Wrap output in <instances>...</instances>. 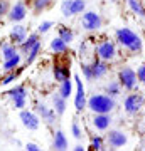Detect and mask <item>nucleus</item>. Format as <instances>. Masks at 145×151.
I'll return each instance as SVG.
<instances>
[{"label":"nucleus","mask_w":145,"mask_h":151,"mask_svg":"<svg viewBox=\"0 0 145 151\" xmlns=\"http://www.w3.org/2000/svg\"><path fill=\"white\" fill-rule=\"evenodd\" d=\"M115 99L108 94H95L88 99V106L86 108L93 111L95 114H100V113H111L115 109Z\"/></svg>","instance_id":"nucleus-1"},{"label":"nucleus","mask_w":145,"mask_h":151,"mask_svg":"<svg viewBox=\"0 0 145 151\" xmlns=\"http://www.w3.org/2000/svg\"><path fill=\"white\" fill-rule=\"evenodd\" d=\"M117 40L120 45H123L125 49H128L130 52H140L142 50V39L127 27H122L117 30Z\"/></svg>","instance_id":"nucleus-2"},{"label":"nucleus","mask_w":145,"mask_h":151,"mask_svg":"<svg viewBox=\"0 0 145 151\" xmlns=\"http://www.w3.org/2000/svg\"><path fill=\"white\" fill-rule=\"evenodd\" d=\"M137 72H135L132 67H123V69H120L118 72V82L122 84V87L125 89H128V91H133L135 87H137Z\"/></svg>","instance_id":"nucleus-3"},{"label":"nucleus","mask_w":145,"mask_h":151,"mask_svg":"<svg viewBox=\"0 0 145 151\" xmlns=\"http://www.w3.org/2000/svg\"><path fill=\"white\" fill-rule=\"evenodd\" d=\"M81 25L88 32L98 30V29L101 27V17H100V14H96V12H93V10L85 12L83 17H81Z\"/></svg>","instance_id":"nucleus-4"},{"label":"nucleus","mask_w":145,"mask_h":151,"mask_svg":"<svg viewBox=\"0 0 145 151\" xmlns=\"http://www.w3.org/2000/svg\"><path fill=\"white\" fill-rule=\"evenodd\" d=\"M9 97L14 101V106L15 109H24L26 108V103H27V89L24 86H15L14 89L7 92Z\"/></svg>","instance_id":"nucleus-5"},{"label":"nucleus","mask_w":145,"mask_h":151,"mask_svg":"<svg viewBox=\"0 0 145 151\" xmlns=\"http://www.w3.org/2000/svg\"><path fill=\"white\" fill-rule=\"evenodd\" d=\"M74 82H76V96H74V108L76 111H83V109L88 106V101H86V92H85V86H83V81H81L79 76H74Z\"/></svg>","instance_id":"nucleus-6"},{"label":"nucleus","mask_w":145,"mask_h":151,"mask_svg":"<svg viewBox=\"0 0 145 151\" xmlns=\"http://www.w3.org/2000/svg\"><path fill=\"white\" fill-rule=\"evenodd\" d=\"M96 54L100 59L103 60H113L115 55H117V45L111 42V40H103L100 45L96 47Z\"/></svg>","instance_id":"nucleus-7"},{"label":"nucleus","mask_w":145,"mask_h":151,"mask_svg":"<svg viewBox=\"0 0 145 151\" xmlns=\"http://www.w3.org/2000/svg\"><path fill=\"white\" fill-rule=\"evenodd\" d=\"M142 106H144V97L140 96V94H128V96L125 97L123 108L128 114H137Z\"/></svg>","instance_id":"nucleus-8"},{"label":"nucleus","mask_w":145,"mask_h":151,"mask_svg":"<svg viewBox=\"0 0 145 151\" xmlns=\"http://www.w3.org/2000/svg\"><path fill=\"white\" fill-rule=\"evenodd\" d=\"M9 20L14 22V24H17V22H20L26 19L27 15V9H26V4L24 2H15L14 5L10 7V10H9Z\"/></svg>","instance_id":"nucleus-9"},{"label":"nucleus","mask_w":145,"mask_h":151,"mask_svg":"<svg viewBox=\"0 0 145 151\" xmlns=\"http://www.w3.org/2000/svg\"><path fill=\"white\" fill-rule=\"evenodd\" d=\"M20 121L29 131L39 129V124H41V121H39L37 116H36L34 113H31V111H26V109H20Z\"/></svg>","instance_id":"nucleus-10"},{"label":"nucleus","mask_w":145,"mask_h":151,"mask_svg":"<svg viewBox=\"0 0 145 151\" xmlns=\"http://www.w3.org/2000/svg\"><path fill=\"white\" fill-rule=\"evenodd\" d=\"M106 141L111 148H122V146L127 145V134H125L123 131L111 129L106 134Z\"/></svg>","instance_id":"nucleus-11"},{"label":"nucleus","mask_w":145,"mask_h":151,"mask_svg":"<svg viewBox=\"0 0 145 151\" xmlns=\"http://www.w3.org/2000/svg\"><path fill=\"white\" fill-rule=\"evenodd\" d=\"M36 111L42 118V121H46L47 124H54V121H56V111L54 109H51L49 106H46L42 103H39L36 104Z\"/></svg>","instance_id":"nucleus-12"},{"label":"nucleus","mask_w":145,"mask_h":151,"mask_svg":"<svg viewBox=\"0 0 145 151\" xmlns=\"http://www.w3.org/2000/svg\"><path fill=\"white\" fill-rule=\"evenodd\" d=\"M27 39V29L24 27V25H14L10 30V40L12 44H15V45H20L24 40Z\"/></svg>","instance_id":"nucleus-13"},{"label":"nucleus","mask_w":145,"mask_h":151,"mask_svg":"<svg viewBox=\"0 0 145 151\" xmlns=\"http://www.w3.org/2000/svg\"><path fill=\"white\" fill-rule=\"evenodd\" d=\"M69 64H54V79L58 82H63L64 79L71 77V70H69Z\"/></svg>","instance_id":"nucleus-14"},{"label":"nucleus","mask_w":145,"mask_h":151,"mask_svg":"<svg viewBox=\"0 0 145 151\" xmlns=\"http://www.w3.org/2000/svg\"><path fill=\"white\" fill-rule=\"evenodd\" d=\"M110 124H111V118H110L108 113H100V114L95 116V119H93V126H95L96 129H100V131L108 129Z\"/></svg>","instance_id":"nucleus-15"},{"label":"nucleus","mask_w":145,"mask_h":151,"mask_svg":"<svg viewBox=\"0 0 145 151\" xmlns=\"http://www.w3.org/2000/svg\"><path fill=\"white\" fill-rule=\"evenodd\" d=\"M91 70H93V77L95 79H98V77H103V76L108 72V65H106V60L103 59H95L91 64Z\"/></svg>","instance_id":"nucleus-16"},{"label":"nucleus","mask_w":145,"mask_h":151,"mask_svg":"<svg viewBox=\"0 0 145 151\" xmlns=\"http://www.w3.org/2000/svg\"><path fill=\"white\" fill-rule=\"evenodd\" d=\"M52 148L54 150H68V138L64 136V133L61 129H58L54 133V139H52Z\"/></svg>","instance_id":"nucleus-17"},{"label":"nucleus","mask_w":145,"mask_h":151,"mask_svg":"<svg viewBox=\"0 0 145 151\" xmlns=\"http://www.w3.org/2000/svg\"><path fill=\"white\" fill-rule=\"evenodd\" d=\"M52 104H54V111H56L58 116H63L66 113V99L61 96L59 92L52 96Z\"/></svg>","instance_id":"nucleus-18"},{"label":"nucleus","mask_w":145,"mask_h":151,"mask_svg":"<svg viewBox=\"0 0 145 151\" xmlns=\"http://www.w3.org/2000/svg\"><path fill=\"white\" fill-rule=\"evenodd\" d=\"M39 40V32H34V34H31L29 37L24 40V42L20 44V54L22 55H27V52H29V49L32 47L34 44Z\"/></svg>","instance_id":"nucleus-19"},{"label":"nucleus","mask_w":145,"mask_h":151,"mask_svg":"<svg viewBox=\"0 0 145 151\" xmlns=\"http://www.w3.org/2000/svg\"><path fill=\"white\" fill-rule=\"evenodd\" d=\"M20 60H22V54L14 55V57H10V59H7L5 62H4L2 69L7 70V72H10V70H15V67H19V64H20Z\"/></svg>","instance_id":"nucleus-20"},{"label":"nucleus","mask_w":145,"mask_h":151,"mask_svg":"<svg viewBox=\"0 0 145 151\" xmlns=\"http://www.w3.org/2000/svg\"><path fill=\"white\" fill-rule=\"evenodd\" d=\"M39 52H41V40H37V42L32 45V47L29 49V52H27V55H26V64H27V65L32 64L34 60L37 59Z\"/></svg>","instance_id":"nucleus-21"},{"label":"nucleus","mask_w":145,"mask_h":151,"mask_svg":"<svg viewBox=\"0 0 145 151\" xmlns=\"http://www.w3.org/2000/svg\"><path fill=\"white\" fill-rule=\"evenodd\" d=\"M51 49H52L56 54H64L66 50H68V44H66L61 37H56V39L51 40Z\"/></svg>","instance_id":"nucleus-22"},{"label":"nucleus","mask_w":145,"mask_h":151,"mask_svg":"<svg viewBox=\"0 0 145 151\" xmlns=\"http://www.w3.org/2000/svg\"><path fill=\"white\" fill-rule=\"evenodd\" d=\"M19 54V50H17L15 44H9V42H4L2 44V55H4V59H10L14 55Z\"/></svg>","instance_id":"nucleus-23"},{"label":"nucleus","mask_w":145,"mask_h":151,"mask_svg":"<svg viewBox=\"0 0 145 151\" xmlns=\"http://www.w3.org/2000/svg\"><path fill=\"white\" fill-rule=\"evenodd\" d=\"M59 94L64 99H68V97L73 94V81H71V77L69 79H64V81L61 82V86H59Z\"/></svg>","instance_id":"nucleus-24"},{"label":"nucleus","mask_w":145,"mask_h":151,"mask_svg":"<svg viewBox=\"0 0 145 151\" xmlns=\"http://www.w3.org/2000/svg\"><path fill=\"white\" fill-rule=\"evenodd\" d=\"M127 4H128V7L132 9V12H135V14L140 15V17H145V9H144V5H142L140 0H127Z\"/></svg>","instance_id":"nucleus-25"},{"label":"nucleus","mask_w":145,"mask_h":151,"mask_svg":"<svg viewBox=\"0 0 145 151\" xmlns=\"http://www.w3.org/2000/svg\"><path fill=\"white\" fill-rule=\"evenodd\" d=\"M59 37L64 40L66 44H71L73 42V39H74V34H73V30H71L69 27H59Z\"/></svg>","instance_id":"nucleus-26"},{"label":"nucleus","mask_w":145,"mask_h":151,"mask_svg":"<svg viewBox=\"0 0 145 151\" xmlns=\"http://www.w3.org/2000/svg\"><path fill=\"white\" fill-rule=\"evenodd\" d=\"M120 91H122V84H120L118 81H111V82H110V84L106 86V92H108V96H111V97L118 96Z\"/></svg>","instance_id":"nucleus-27"},{"label":"nucleus","mask_w":145,"mask_h":151,"mask_svg":"<svg viewBox=\"0 0 145 151\" xmlns=\"http://www.w3.org/2000/svg\"><path fill=\"white\" fill-rule=\"evenodd\" d=\"M85 7H86V2H85V0H73V4H71V15L83 14Z\"/></svg>","instance_id":"nucleus-28"},{"label":"nucleus","mask_w":145,"mask_h":151,"mask_svg":"<svg viewBox=\"0 0 145 151\" xmlns=\"http://www.w3.org/2000/svg\"><path fill=\"white\" fill-rule=\"evenodd\" d=\"M51 4H52V0H32L34 12H44Z\"/></svg>","instance_id":"nucleus-29"},{"label":"nucleus","mask_w":145,"mask_h":151,"mask_svg":"<svg viewBox=\"0 0 145 151\" xmlns=\"http://www.w3.org/2000/svg\"><path fill=\"white\" fill-rule=\"evenodd\" d=\"M71 133H73V136H74L76 139H81L83 138V131H81V128H79V123L78 121H73V124H71Z\"/></svg>","instance_id":"nucleus-30"},{"label":"nucleus","mask_w":145,"mask_h":151,"mask_svg":"<svg viewBox=\"0 0 145 151\" xmlns=\"http://www.w3.org/2000/svg\"><path fill=\"white\" fill-rule=\"evenodd\" d=\"M71 4H73V0H64L61 4V12L64 17H71Z\"/></svg>","instance_id":"nucleus-31"},{"label":"nucleus","mask_w":145,"mask_h":151,"mask_svg":"<svg viewBox=\"0 0 145 151\" xmlns=\"http://www.w3.org/2000/svg\"><path fill=\"white\" fill-rule=\"evenodd\" d=\"M81 70H83V76H85V79H88V81L95 79V77H93L91 65H88V64H81Z\"/></svg>","instance_id":"nucleus-32"},{"label":"nucleus","mask_w":145,"mask_h":151,"mask_svg":"<svg viewBox=\"0 0 145 151\" xmlns=\"http://www.w3.org/2000/svg\"><path fill=\"white\" fill-rule=\"evenodd\" d=\"M54 24L51 20H46V22H42V24H39V27H37V32L39 34H46V32H49L51 30V27H52Z\"/></svg>","instance_id":"nucleus-33"},{"label":"nucleus","mask_w":145,"mask_h":151,"mask_svg":"<svg viewBox=\"0 0 145 151\" xmlns=\"http://www.w3.org/2000/svg\"><path fill=\"white\" fill-rule=\"evenodd\" d=\"M91 148L93 150H103V139L101 138H100V136H95V138H93L91 139Z\"/></svg>","instance_id":"nucleus-34"},{"label":"nucleus","mask_w":145,"mask_h":151,"mask_svg":"<svg viewBox=\"0 0 145 151\" xmlns=\"http://www.w3.org/2000/svg\"><path fill=\"white\" fill-rule=\"evenodd\" d=\"M15 79H17V72L10 70V72H9V74L4 77V79H2V84H4V86H7V84H10V82H12V81H15Z\"/></svg>","instance_id":"nucleus-35"},{"label":"nucleus","mask_w":145,"mask_h":151,"mask_svg":"<svg viewBox=\"0 0 145 151\" xmlns=\"http://www.w3.org/2000/svg\"><path fill=\"white\" fill-rule=\"evenodd\" d=\"M9 10H10L9 9V2L7 0H0V19L5 15V14H9Z\"/></svg>","instance_id":"nucleus-36"},{"label":"nucleus","mask_w":145,"mask_h":151,"mask_svg":"<svg viewBox=\"0 0 145 151\" xmlns=\"http://www.w3.org/2000/svg\"><path fill=\"white\" fill-rule=\"evenodd\" d=\"M137 77H138V81L142 82V84H145V64L138 67V70H137Z\"/></svg>","instance_id":"nucleus-37"},{"label":"nucleus","mask_w":145,"mask_h":151,"mask_svg":"<svg viewBox=\"0 0 145 151\" xmlns=\"http://www.w3.org/2000/svg\"><path fill=\"white\" fill-rule=\"evenodd\" d=\"M26 150H27V151H39L41 148H39L37 145H34V143H27V145H26Z\"/></svg>","instance_id":"nucleus-38"},{"label":"nucleus","mask_w":145,"mask_h":151,"mask_svg":"<svg viewBox=\"0 0 145 151\" xmlns=\"http://www.w3.org/2000/svg\"><path fill=\"white\" fill-rule=\"evenodd\" d=\"M73 150H74V151H83V150H85V148H83V146H81V145H76L74 148H73Z\"/></svg>","instance_id":"nucleus-39"},{"label":"nucleus","mask_w":145,"mask_h":151,"mask_svg":"<svg viewBox=\"0 0 145 151\" xmlns=\"http://www.w3.org/2000/svg\"><path fill=\"white\" fill-rule=\"evenodd\" d=\"M144 150H145V148H144Z\"/></svg>","instance_id":"nucleus-40"}]
</instances>
